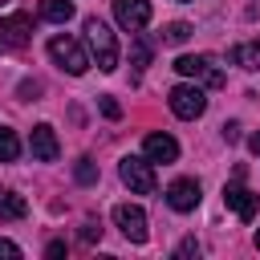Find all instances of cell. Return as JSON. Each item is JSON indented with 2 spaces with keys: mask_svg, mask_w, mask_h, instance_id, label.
<instances>
[{
  "mask_svg": "<svg viewBox=\"0 0 260 260\" xmlns=\"http://www.w3.org/2000/svg\"><path fill=\"white\" fill-rule=\"evenodd\" d=\"M114 20L126 32H138L150 24V0H114Z\"/></svg>",
  "mask_w": 260,
  "mask_h": 260,
  "instance_id": "obj_6",
  "label": "cell"
},
{
  "mask_svg": "<svg viewBox=\"0 0 260 260\" xmlns=\"http://www.w3.org/2000/svg\"><path fill=\"white\" fill-rule=\"evenodd\" d=\"M28 32H32L28 12H12L8 20H0V49H20V45H28Z\"/></svg>",
  "mask_w": 260,
  "mask_h": 260,
  "instance_id": "obj_8",
  "label": "cell"
},
{
  "mask_svg": "<svg viewBox=\"0 0 260 260\" xmlns=\"http://www.w3.org/2000/svg\"><path fill=\"white\" fill-rule=\"evenodd\" d=\"M41 16L53 20V24H65V20L73 16V4H69V0H41Z\"/></svg>",
  "mask_w": 260,
  "mask_h": 260,
  "instance_id": "obj_15",
  "label": "cell"
},
{
  "mask_svg": "<svg viewBox=\"0 0 260 260\" xmlns=\"http://www.w3.org/2000/svg\"><path fill=\"white\" fill-rule=\"evenodd\" d=\"M167 102H171L175 118H187V122H191V118H199V114L207 110V98H203V89H199V85H175Z\"/></svg>",
  "mask_w": 260,
  "mask_h": 260,
  "instance_id": "obj_3",
  "label": "cell"
},
{
  "mask_svg": "<svg viewBox=\"0 0 260 260\" xmlns=\"http://www.w3.org/2000/svg\"><path fill=\"white\" fill-rule=\"evenodd\" d=\"M28 215V203L12 191H0V219H24Z\"/></svg>",
  "mask_w": 260,
  "mask_h": 260,
  "instance_id": "obj_14",
  "label": "cell"
},
{
  "mask_svg": "<svg viewBox=\"0 0 260 260\" xmlns=\"http://www.w3.org/2000/svg\"><path fill=\"white\" fill-rule=\"evenodd\" d=\"M232 65H240V69H260V37L236 45V49H232Z\"/></svg>",
  "mask_w": 260,
  "mask_h": 260,
  "instance_id": "obj_13",
  "label": "cell"
},
{
  "mask_svg": "<svg viewBox=\"0 0 260 260\" xmlns=\"http://www.w3.org/2000/svg\"><path fill=\"white\" fill-rule=\"evenodd\" d=\"M73 175H77V183H98V167H93V162H89V158H81V162H77V171H73Z\"/></svg>",
  "mask_w": 260,
  "mask_h": 260,
  "instance_id": "obj_19",
  "label": "cell"
},
{
  "mask_svg": "<svg viewBox=\"0 0 260 260\" xmlns=\"http://www.w3.org/2000/svg\"><path fill=\"white\" fill-rule=\"evenodd\" d=\"M256 248H260V228H256Z\"/></svg>",
  "mask_w": 260,
  "mask_h": 260,
  "instance_id": "obj_26",
  "label": "cell"
},
{
  "mask_svg": "<svg viewBox=\"0 0 260 260\" xmlns=\"http://www.w3.org/2000/svg\"><path fill=\"white\" fill-rule=\"evenodd\" d=\"M114 223L122 228V236L130 244H146V211L134 207V203H118L114 207Z\"/></svg>",
  "mask_w": 260,
  "mask_h": 260,
  "instance_id": "obj_5",
  "label": "cell"
},
{
  "mask_svg": "<svg viewBox=\"0 0 260 260\" xmlns=\"http://www.w3.org/2000/svg\"><path fill=\"white\" fill-rule=\"evenodd\" d=\"M102 114H106L110 122H118V118H122V106H118L114 98H102Z\"/></svg>",
  "mask_w": 260,
  "mask_h": 260,
  "instance_id": "obj_20",
  "label": "cell"
},
{
  "mask_svg": "<svg viewBox=\"0 0 260 260\" xmlns=\"http://www.w3.org/2000/svg\"><path fill=\"white\" fill-rule=\"evenodd\" d=\"M175 69H179L183 77H203L211 89H219V85H223V73H219V69H215V61H211V57H203V53H199V57H179V61H175Z\"/></svg>",
  "mask_w": 260,
  "mask_h": 260,
  "instance_id": "obj_7",
  "label": "cell"
},
{
  "mask_svg": "<svg viewBox=\"0 0 260 260\" xmlns=\"http://www.w3.org/2000/svg\"><path fill=\"white\" fill-rule=\"evenodd\" d=\"M223 138H228V142H236V138H240V126H236V122H228V126H223Z\"/></svg>",
  "mask_w": 260,
  "mask_h": 260,
  "instance_id": "obj_24",
  "label": "cell"
},
{
  "mask_svg": "<svg viewBox=\"0 0 260 260\" xmlns=\"http://www.w3.org/2000/svg\"><path fill=\"white\" fill-rule=\"evenodd\" d=\"M122 183L138 195H154V171H150V158H134L126 154L122 158Z\"/></svg>",
  "mask_w": 260,
  "mask_h": 260,
  "instance_id": "obj_4",
  "label": "cell"
},
{
  "mask_svg": "<svg viewBox=\"0 0 260 260\" xmlns=\"http://www.w3.org/2000/svg\"><path fill=\"white\" fill-rule=\"evenodd\" d=\"M248 146H252V150L260 154V134H252V138H248Z\"/></svg>",
  "mask_w": 260,
  "mask_h": 260,
  "instance_id": "obj_25",
  "label": "cell"
},
{
  "mask_svg": "<svg viewBox=\"0 0 260 260\" xmlns=\"http://www.w3.org/2000/svg\"><path fill=\"white\" fill-rule=\"evenodd\" d=\"M81 240H89V244H93V240H102V228H93V223H85V228H81Z\"/></svg>",
  "mask_w": 260,
  "mask_h": 260,
  "instance_id": "obj_22",
  "label": "cell"
},
{
  "mask_svg": "<svg viewBox=\"0 0 260 260\" xmlns=\"http://www.w3.org/2000/svg\"><path fill=\"white\" fill-rule=\"evenodd\" d=\"M85 41H89V49H93V57H98V69L114 73V69H118V41H114V32H110L98 16H85Z\"/></svg>",
  "mask_w": 260,
  "mask_h": 260,
  "instance_id": "obj_1",
  "label": "cell"
},
{
  "mask_svg": "<svg viewBox=\"0 0 260 260\" xmlns=\"http://www.w3.org/2000/svg\"><path fill=\"white\" fill-rule=\"evenodd\" d=\"M187 37H191V24H183V20L167 24V32H162V41H167V45H183Z\"/></svg>",
  "mask_w": 260,
  "mask_h": 260,
  "instance_id": "obj_18",
  "label": "cell"
},
{
  "mask_svg": "<svg viewBox=\"0 0 260 260\" xmlns=\"http://www.w3.org/2000/svg\"><path fill=\"white\" fill-rule=\"evenodd\" d=\"M142 150H146L150 162H175V158H179V142H175L171 134H146Z\"/></svg>",
  "mask_w": 260,
  "mask_h": 260,
  "instance_id": "obj_12",
  "label": "cell"
},
{
  "mask_svg": "<svg viewBox=\"0 0 260 260\" xmlns=\"http://www.w3.org/2000/svg\"><path fill=\"white\" fill-rule=\"evenodd\" d=\"M49 57H53L65 73H73V77H81V73L89 69V57H85V49H81L73 37H53V41H49Z\"/></svg>",
  "mask_w": 260,
  "mask_h": 260,
  "instance_id": "obj_2",
  "label": "cell"
},
{
  "mask_svg": "<svg viewBox=\"0 0 260 260\" xmlns=\"http://www.w3.org/2000/svg\"><path fill=\"white\" fill-rule=\"evenodd\" d=\"M195 252H199L195 240H183V244H179V256H195Z\"/></svg>",
  "mask_w": 260,
  "mask_h": 260,
  "instance_id": "obj_23",
  "label": "cell"
},
{
  "mask_svg": "<svg viewBox=\"0 0 260 260\" xmlns=\"http://www.w3.org/2000/svg\"><path fill=\"white\" fill-rule=\"evenodd\" d=\"M150 53H154V45L138 32V37H134V65H138V69H146V65H150Z\"/></svg>",
  "mask_w": 260,
  "mask_h": 260,
  "instance_id": "obj_17",
  "label": "cell"
},
{
  "mask_svg": "<svg viewBox=\"0 0 260 260\" xmlns=\"http://www.w3.org/2000/svg\"><path fill=\"white\" fill-rule=\"evenodd\" d=\"M183 4H187V0H183Z\"/></svg>",
  "mask_w": 260,
  "mask_h": 260,
  "instance_id": "obj_27",
  "label": "cell"
},
{
  "mask_svg": "<svg viewBox=\"0 0 260 260\" xmlns=\"http://www.w3.org/2000/svg\"><path fill=\"white\" fill-rule=\"evenodd\" d=\"M16 158H20V138L8 126H0V162H16Z\"/></svg>",
  "mask_w": 260,
  "mask_h": 260,
  "instance_id": "obj_16",
  "label": "cell"
},
{
  "mask_svg": "<svg viewBox=\"0 0 260 260\" xmlns=\"http://www.w3.org/2000/svg\"><path fill=\"white\" fill-rule=\"evenodd\" d=\"M0 4H4V0H0Z\"/></svg>",
  "mask_w": 260,
  "mask_h": 260,
  "instance_id": "obj_28",
  "label": "cell"
},
{
  "mask_svg": "<svg viewBox=\"0 0 260 260\" xmlns=\"http://www.w3.org/2000/svg\"><path fill=\"white\" fill-rule=\"evenodd\" d=\"M28 146H32V158H41V162H57V154H61V146H57V134H53V126H32V138H28Z\"/></svg>",
  "mask_w": 260,
  "mask_h": 260,
  "instance_id": "obj_9",
  "label": "cell"
},
{
  "mask_svg": "<svg viewBox=\"0 0 260 260\" xmlns=\"http://www.w3.org/2000/svg\"><path fill=\"white\" fill-rule=\"evenodd\" d=\"M167 203H171L175 211H195V203H199V183H195V179H175V183L167 187Z\"/></svg>",
  "mask_w": 260,
  "mask_h": 260,
  "instance_id": "obj_10",
  "label": "cell"
},
{
  "mask_svg": "<svg viewBox=\"0 0 260 260\" xmlns=\"http://www.w3.org/2000/svg\"><path fill=\"white\" fill-rule=\"evenodd\" d=\"M0 256H4V260H16V256H20V248H16L12 240H0Z\"/></svg>",
  "mask_w": 260,
  "mask_h": 260,
  "instance_id": "obj_21",
  "label": "cell"
},
{
  "mask_svg": "<svg viewBox=\"0 0 260 260\" xmlns=\"http://www.w3.org/2000/svg\"><path fill=\"white\" fill-rule=\"evenodd\" d=\"M223 203H228L244 223H252V215H256V207H260V195L248 191V187H228V191H223Z\"/></svg>",
  "mask_w": 260,
  "mask_h": 260,
  "instance_id": "obj_11",
  "label": "cell"
}]
</instances>
